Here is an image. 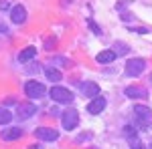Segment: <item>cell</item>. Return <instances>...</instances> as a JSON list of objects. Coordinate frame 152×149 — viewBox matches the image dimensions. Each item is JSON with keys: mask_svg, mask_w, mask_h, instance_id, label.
Wrapping results in <instances>:
<instances>
[{"mask_svg": "<svg viewBox=\"0 0 152 149\" xmlns=\"http://www.w3.org/2000/svg\"><path fill=\"white\" fill-rule=\"evenodd\" d=\"M134 115H136V125L142 127V129L148 125V121L152 119L150 107H144V105H136V107H134Z\"/></svg>", "mask_w": 152, "mask_h": 149, "instance_id": "1", "label": "cell"}, {"mask_svg": "<svg viewBox=\"0 0 152 149\" xmlns=\"http://www.w3.org/2000/svg\"><path fill=\"white\" fill-rule=\"evenodd\" d=\"M51 99L57 103H71L73 101V93L65 87H53L51 89Z\"/></svg>", "mask_w": 152, "mask_h": 149, "instance_id": "2", "label": "cell"}, {"mask_svg": "<svg viewBox=\"0 0 152 149\" xmlns=\"http://www.w3.org/2000/svg\"><path fill=\"white\" fill-rule=\"evenodd\" d=\"M144 69H146V60L144 58H130L126 63V75H130V77H138Z\"/></svg>", "mask_w": 152, "mask_h": 149, "instance_id": "3", "label": "cell"}, {"mask_svg": "<svg viewBox=\"0 0 152 149\" xmlns=\"http://www.w3.org/2000/svg\"><path fill=\"white\" fill-rule=\"evenodd\" d=\"M24 93H26V97H31V99H39V97L45 95V85H43V83H37V81H28V83L24 85Z\"/></svg>", "mask_w": 152, "mask_h": 149, "instance_id": "4", "label": "cell"}, {"mask_svg": "<svg viewBox=\"0 0 152 149\" xmlns=\"http://www.w3.org/2000/svg\"><path fill=\"white\" fill-rule=\"evenodd\" d=\"M61 123H63L65 129H75L77 123H79V113H77L75 109H67V111H63Z\"/></svg>", "mask_w": 152, "mask_h": 149, "instance_id": "5", "label": "cell"}, {"mask_svg": "<svg viewBox=\"0 0 152 149\" xmlns=\"http://www.w3.org/2000/svg\"><path fill=\"white\" fill-rule=\"evenodd\" d=\"M35 135L39 139H43V141H55V139L59 137V133L55 129H51V127H39L35 131Z\"/></svg>", "mask_w": 152, "mask_h": 149, "instance_id": "6", "label": "cell"}, {"mask_svg": "<svg viewBox=\"0 0 152 149\" xmlns=\"http://www.w3.org/2000/svg\"><path fill=\"white\" fill-rule=\"evenodd\" d=\"M33 113H37V107L33 103H20L18 109H16V117L18 119H28V117H33Z\"/></svg>", "mask_w": 152, "mask_h": 149, "instance_id": "7", "label": "cell"}, {"mask_svg": "<svg viewBox=\"0 0 152 149\" xmlns=\"http://www.w3.org/2000/svg\"><path fill=\"white\" fill-rule=\"evenodd\" d=\"M126 97L130 99H146L148 97V91L144 89V87H138V85H134V87H126Z\"/></svg>", "mask_w": 152, "mask_h": 149, "instance_id": "8", "label": "cell"}, {"mask_svg": "<svg viewBox=\"0 0 152 149\" xmlns=\"http://www.w3.org/2000/svg\"><path fill=\"white\" fill-rule=\"evenodd\" d=\"M10 20L14 24H23L24 20H26V8L20 6V4H18V6H14L12 12H10Z\"/></svg>", "mask_w": 152, "mask_h": 149, "instance_id": "9", "label": "cell"}, {"mask_svg": "<svg viewBox=\"0 0 152 149\" xmlns=\"http://www.w3.org/2000/svg\"><path fill=\"white\" fill-rule=\"evenodd\" d=\"M104 109H105V99H104V97H95L94 101L87 105V113H91V115L102 113Z\"/></svg>", "mask_w": 152, "mask_h": 149, "instance_id": "10", "label": "cell"}, {"mask_svg": "<svg viewBox=\"0 0 152 149\" xmlns=\"http://www.w3.org/2000/svg\"><path fill=\"white\" fill-rule=\"evenodd\" d=\"M23 135V129L20 127H8V129H4L2 133H0V137L4 139V141H12V139H18Z\"/></svg>", "mask_w": 152, "mask_h": 149, "instance_id": "11", "label": "cell"}, {"mask_svg": "<svg viewBox=\"0 0 152 149\" xmlns=\"http://www.w3.org/2000/svg\"><path fill=\"white\" fill-rule=\"evenodd\" d=\"M81 93L85 97H99V85L97 83H83Z\"/></svg>", "mask_w": 152, "mask_h": 149, "instance_id": "12", "label": "cell"}, {"mask_svg": "<svg viewBox=\"0 0 152 149\" xmlns=\"http://www.w3.org/2000/svg\"><path fill=\"white\" fill-rule=\"evenodd\" d=\"M114 58H116V53H114V50H102V53L95 57V60H97L99 65H110V63H114Z\"/></svg>", "mask_w": 152, "mask_h": 149, "instance_id": "13", "label": "cell"}, {"mask_svg": "<svg viewBox=\"0 0 152 149\" xmlns=\"http://www.w3.org/2000/svg\"><path fill=\"white\" fill-rule=\"evenodd\" d=\"M37 57V48L35 46H26L24 50H20V55H18V60L20 63H26V60H31V58Z\"/></svg>", "mask_w": 152, "mask_h": 149, "instance_id": "14", "label": "cell"}, {"mask_svg": "<svg viewBox=\"0 0 152 149\" xmlns=\"http://www.w3.org/2000/svg\"><path fill=\"white\" fill-rule=\"evenodd\" d=\"M114 53H116V57H122V55H128L130 46L126 45V42H122V40H118V42H114Z\"/></svg>", "mask_w": 152, "mask_h": 149, "instance_id": "15", "label": "cell"}, {"mask_svg": "<svg viewBox=\"0 0 152 149\" xmlns=\"http://www.w3.org/2000/svg\"><path fill=\"white\" fill-rule=\"evenodd\" d=\"M124 137L128 139L130 143H136V141H138V135H136V129H134L132 125H126V127H124Z\"/></svg>", "mask_w": 152, "mask_h": 149, "instance_id": "16", "label": "cell"}, {"mask_svg": "<svg viewBox=\"0 0 152 149\" xmlns=\"http://www.w3.org/2000/svg\"><path fill=\"white\" fill-rule=\"evenodd\" d=\"M45 75H47V79H49V81H61V73H59L57 69H53V67L45 69Z\"/></svg>", "mask_w": 152, "mask_h": 149, "instance_id": "17", "label": "cell"}, {"mask_svg": "<svg viewBox=\"0 0 152 149\" xmlns=\"http://www.w3.org/2000/svg\"><path fill=\"white\" fill-rule=\"evenodd\" d=\"M12 119V113L8 109H0V125H6V123H10Z\"/></svg>", "mask_w": 152, "mask_h": 149, "instance_id": "18", "label": "cell"}, {"mask_svg": "<svg viewBox=\"0 0 152 149\" xmlns=\"http://www.w3.org/2000/svg\"><path fill=\"white\" fill-rule=\"evenodd\" d=\"M87 26H89V28L94 30L95 35H102V28H99V26H97V24H95L94 20H87Z\"/></svg>", "mask_w": 152, "mask_h": 149, "instance_id": "19", "label": "cell"}, {"mask_svg": "<svg viewBox=\"0 0 152 149\" xmlns=\"http://www.w3.org/2000/svg\"><path fill=\"white\" fill-rule=\"evenodd\" d=\"M6 8H10V2L8 0H0V10H6Z\"/></svg>", "mask_w": 152, "mask_h": 149, "instance_id": "20", "label": "cell"}, {"mask_svg": "<svg viewBox=\"0 0 152 149\" xmlns=\"http://www.w3.org/2000/svg\"><path fill=\"white\" fill-rule=\"evenodd\" d=\"M132 149H146V147L142 145L140 141H136V143H132Z\"/></svg>", "mask_w": 152, "mask_h": 149, "instance_id": "21", "label": "cell"}, {"mask_svg": "<svg viewBox=\"0 0 152 149\" xmlns=\"http://www.w3.org/2000/svg\"><path fill=\"white\" fill-rule=\"evenodd\" d=\"M150 85H152V75H150Z\"/></svg>", "mask_w": 152, "mask_h": 149, "instance_id": "22", "label": "cell"}]
</instances>
